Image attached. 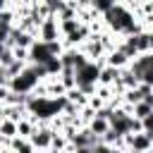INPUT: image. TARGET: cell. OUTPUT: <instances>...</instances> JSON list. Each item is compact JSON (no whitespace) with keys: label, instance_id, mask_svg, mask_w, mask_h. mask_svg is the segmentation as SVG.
Instances as JSON below:
<instances>
[{"label":"cell","instance_id":"8992f818","mask_svg":"<svg viewBox=\"0 0 153 153\" xmlns=\"http://www.w3.org/2000/svg\"><path fill=\"white\" fill-rule=\"evenodd\" d=\"M0 134H2V141H12L14 136H19L17 120H7V117H2V120H0Z\"/></svg>","mask_w":153,"mask_h":153},{"label":"cell","instance_id":"3957f363","mask_svg":"<svg viewBox=\"0 0 153 153\" xmlns=\"http://www.w3.org/2000/svg\"><path fill=\"white\" fill-rule=\"evenodd\" d=\"M53 57H55V53L50 50V43H48V41L36 38L33 45L29 48V62H33V65H45V62L53 60Z\"/></svg>","mask_w":153,"mask_h":153},{"label":"cell","instance_id":"52a82bcc","mask_svg":"<svg viewBox=\"0 0 153 153\" xmlns=\"http://www.w3.org/2000/svg\"><path fill=\"white\" fill-rule=\"evenodd\" d=\"M96 136H103V134H108L110 131V120L108 117H100V115H93V120L86 124Z\"/></svg>","mask_w":153,"mask_h":153},{"label":"cell","instance_id":"30bf717a","mask_svg":"<svg viewBox=\"0 0 153 153\" xmlns=\"http://www.w3.org/2000/svg\"><path fill=\"white\" fill-rule=\"evenodd\" d=\"M151 112H153V105H151L148 100H139L136 105H131V115H134V117H139V120L148 117Z\"/></svg>","mask_w":153,"mask_h":153},{"label":"cell","instance_id":"7a4b0ae2","mask_svg":"<svg viewBox=\"0 0 153 153\" xmlns=\"http://www.w3.org/2000/svg\"><path fill=\"white\" fill-rule=\"evenodd\" d=\"M38 38L41 41H60L62 38V31H60V19H57V14H50V17H45L43 22H41V26H38Z\"/></svg>","mask_w":153,"mask_h":153},{"label":"cell","instance_id":"ba28073f","mask_svg":"<svg viewBox=\"0 0 153 153\" xmlns=\"http://www.w3.org/2000/svg\"><path fill=\"white\" fill-rule=\"evenodd\" d=\"M81 17H74V19H60V31H62V38L65 36H72L79 26H81Z\"/></svg>","mask_w":153,"mask_h":153},{"label":"cell","instance_id":"7c38bea8","mask_svg":"<svg viewBox=\"0 0 153 153\" xmlns=\"http://www.w3.org/2000/svg\"><path fill=\"white\" fill-rule=\"evenodd\" d=\"M151 50H153V33H151Z\"/></svg>","mask_w":153,"mask_h":153},{"label":"cell","instance_id":"277c9868","mask_svg":"<svg viewBox=\"0 0 153 153\" xmlns=\"http://www.w3.org/2000/svg\"><path fill=\"white\" fill-rule=\"evenodd\" d=\"M105 62H108V65H112V67H117V69H124V67H129V65H131V60H129L120 48H112V50L105 55Z\"/></svg>","mask_w":153,"mask_h":153},{"label":"cell","instance_id":"6da1fadb","mask_svg":"<svg viewBox=\"0 0 153 153\" xmlns=\"http://www.w3.org/2000/svg\"><path fill=\"white\" fill-rule=\"evenodd\" d=\"M124 146L134 153H146V151H153V134L148 131H134L129 136H124Z\"/></svg>","mask_w":153,"mask_h":153},{"label":"cell","instance_id":"5b68a950","mask_svg":"<svg viewBox=\"0 0 153 153\" xmlns=\"http://www.w3.org/2000/svg\"><path fill=\"white\" fill-rule=\"evenodd\" d=\"M2 143H10L12 153H36V146L31 143V139H24V136H14L12 141H2Z\"/></svg>","mask_w":153,"mask_h":153},{"label":"cell","instance_id":"9c48e42d","mask_svg":"<svg viewBox=\"0 0 153 153\" xmlns=\"http://www.w3.org/2000/svg\"><path fill=\"white\" fill-rule=\"evenodd\" d=\"M117 2H120V0H88V7H91L96 14H105V12H110Z\"/></svg>","mask_w":153,"mask_h":153},{"label":"cell","instance_id":"8fae6325","mask_svg":"<svg viewBox=\"0 0 153 153\" xmlns=\"http://www.w3.org/2000/svg\"><path fill=\"white\" fill-rule=\"evenodd\" d=\"M93 153H117V148L115 146H110V143H103V141H98L93 148H91Z\"/></svg>","mask_w":153,"mask_h":153}]
</instances>
